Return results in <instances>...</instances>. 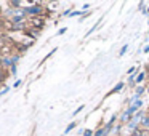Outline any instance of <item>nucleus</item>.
<instances>
[{"label": "nucleus", "mask_w": 149, "mask_h": 136, "mask_svg": "<svg viewBox=\"0 0 149 136\" xmlns=\"http://www.w3.org/2000/svg\"><path fill=\"white\" fill-rule=\"evenodd\" d=\"M148 93H149V87H148Z\"/></svg>", "instance_id": "nucleus-11"}, {"label": "nucleus", "mask_w": 149, "mask_h": 136, "mask_svg": "<svg viewBox=\"0 0 149 136\" xmlns=\"http://www.w3.org/2000/svg\"><path fill=\"white\" fill-rule=\"evenodd\" d=\"M141 122H143V125H144V126H149V117H146V119H143Z\"/></svg>", "instance_id": "nucleus-6"}, {"label": "nucleus", "mask_w": 149, "mask_h": 136, "mask_svg": "<svg viewBox=\"0 0 149 136\" xmlns=\"http://www.w3.org/2000/svg\"><path fill=\"white\" fill-rule=\"evenodd\" d=\"M127 50H128V46H127V45H125V46H123V48H122V50H120V53H119V55H120V56H122V55H123V53H125V51H127Z\"/></svg>", "instance_id": "nucleus-8"}, {"label": "nucleus", "mask_w": 149, "mask_h": 136, "mask_svg": "<svg viewBox=\"0 0 149 136\" xmlns=\"http://www.w3.org/2000/svg\"><path fill=\"white\" fill-rule=\"evenodd\" d=\"M143 93H144V88H143V87H139V88H136V96H135V98H138V96H139V94H143Z\"/></svg>", "instance_id": "nucleus-4"}, {"label": "nucleus", "mask_w": 149, "mask_h": 136, "mask_svg": "<svg viewBox=\"0 0 149 136\" xmlns=\"http://www.w3.org/2000/svg\"><path fill=\"white\" fill-rule=\"evenodd\" d=\"M19 85H21V80H16V82H15V87H16V88L19 87Z\"/></svg>", "instance_id": "nucleus-10"}, {"label": "nucleus", "mask_w": 149, "mask_h": 136, "mask_svg": "<svg viewBox=\"0 0 149 136\" xmlns=\"http://www.w3.org/2000/svg\"><path fill=\"white\" fill-rule=\"evenodd\" d=\"M122 87H123V83H122V82H120V83H117L116 87H114L112 90H111V93H109V94H112V93H117L119 90H122Z\"/></svg>", "instance_id": "nucleus-2"}, {"label": "nucleus", "mask_w": 149, "mask_h": 136, "mask_svg": "<svg viewBox=\"0 0 149 136\" xmlns=\"http://www.w3.org/2000/svg\"><path fill=\"white\" fill-rule=\"evenodd\" d=\"M32 24H34L36 27H42V26H43V21H42V19H34Z\"/></svg>", "instance_id": "nucleus-3"}, {"label": "nucleus", "mask_w": 149, "mask_h": 136, "mask_svg": "<svg viewBox=\"0 0 149 136\" xmlns=\"http://www.w3.org/2000/svg\"><path fill=\"white\" fill-rule=\"evenodd\" d=\"M0 80H2V75H0Z\"/></svg>", "instance_id": "nucleus-12"}, {"label": "nucleus", "mask_w": 149, "mask_h": 136, "mask_svg": "<svg viewBox=\"0 0 149 136\" xmlns=\"http://www.w3.org/2000/svg\"><path fill=\"white\" fill-rule=\"evenodd\" d=\"M74 128H75V123H71V125H69L68 128H66V131H64V133H69V131H72Z\"/></svg>", "instance_id": "nucleus-5"}, {"label": "nucleus", "mask_w": 149, "mask_h": 136, "mask_svg": "<svg viewBox=\"0 0 149 136\" xmlns=\"http://www.w3.org/2000/svg\"><path fill=\"white\" fill-rule=\"evenodd\" d=\"M85 136H93V133H91V130H85Z\"/></svg>", "instance_id": "nucleus-9"}, {"label": "nucleus", "mask_w": 149, "mask_h": 136, "mask_svg": "<svg viewBox=\"0 0 149 136\" xmlns=\"http://www.w3.org/2000/svg\"><path fill=\"white\" fill-rule=\"evenodd\" d=\"M40 11H42V8H40V7H31V8H27V10H26V13H29V15H39Z\"/></svg>", "instance_id": "nucleus-1"}, {"label": "nucleus", "mask_w": 149, "mask_h": 136, "mask_svg": "<svg viewBox=\"0 0 149 136\" xmlns=\"http://www.w3.org/2000/svg\"><path fill=\"white\" fill-rule=\"evenodd\" d=\"M143 78H144V74H139V75H138V78H136L135 82H138V83H139V82H143Z\"/></svg>", "instance_id": "nucleus-7"}]
</instances>
